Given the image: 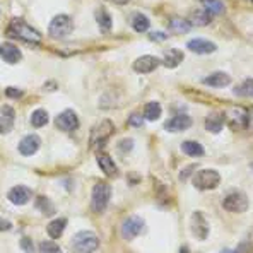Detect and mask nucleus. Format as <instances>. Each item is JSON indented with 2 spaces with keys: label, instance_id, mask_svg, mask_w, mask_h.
Masks as SVG:
<instances>
[{
  "label": "nucleus",
  "instance_id": "obj_1",
  "mask_svg": "<svg viewBox=\"0 0 253 253\" xmlns=\"http://www.w3.org/2000/svg\"><path fill=\"white\" fill-rule=\"evenodd\" d=\"M9 35L28 43H42V35L21 19H12L9 26Z\"/></svg>",
  "mask_w": 253,
  "mask_h": 253
},
{
  "label": "nucleus",
  "instance_id": "obj_2",
  "mask_svg": "<svg viewBox=\"0 0 253 253\" xmlns=\"http://www.w3.org/2000/svg\"><path fill=\"white\" fill-rule=\"evenodd\" d=\"M70 245L76 253H92L99 248V238L92 231H83L74 236Z\"/></svg>",
  "mask_w": 253,
  "mask_h": 253
},
{
  "label": "nucleus",
  "instance_id": "obj_3",
  "mask_svg": "<svg viewBox=\"0 0 253 253\" xmlns=\"http://www.w3.org/2000/svg\"><path fill=\"white\" fill-rule=\"evenodd\" d=\"M111 197V188L105 181H98L92 187V197H91V209L94 212H103L106 209L108 202Z\"/></svg>",
  "mask_w": 253,
  "mask_h": 253
},
{
  "label": "nucleus",
  "instance_id": "obj_4",
  "mask_svg": "<svg viewBox=\"0 0 253 253\" xmlns=\"http://www.w3.org/2000/svg\"><path fill=\"white\" fill-rule=\"evenodd\" d=\"M221 183V174L214 169H202L195 174L193 185L199 190H214Z\"/></svg>",
  "mask_w": 253,
  "mask_h": 253
},
{
  "label": "nucleus",
  "instance_id": "obj_5",
  "mask_svg": "<svg viewBox=\"0 0 253 253\" xmlns=\"http://www.w3.org/2000/svg\"><path fill=\"white\" fill-rule=\"evenodd\" d=\"M222 207L229 212H236V214H240V212L248 211L250 202H248V197L245 195L243 192L234 190V192H229L228 195H226L224 202H222Z\"/></svg>",
  "mask_w": 253,
  "mask_h": 253
},
{
  "label": "nucleus",
  "instance_id": "obj_6",
  "mask_svg": "<svg viewBox=\"0 0 253 253\" xmlns=\"http://www.w3.org/2000/svg\"><path fill=\"white\" fill-rule=\"evenodd\" d=\"M115 132V125L111 120H103L96 128H92L91 132V149H98L110 139V135H113Z\"/></svg>",
  "mask_w": 253,
  "mask_h": 253
},
{
  "label": "nucleus",
  "instance_id": "obj_7",
  "mask_svg": "<svg viewBox=\"0 0 253 253\" xmlns=\"http://www.w3.org/2000/svg\"><path fill=\"white\" fill-rule=\"evenodd\" d=\"M72 29H74L72 19H70L69 16H65V14H60V16L53 17V21L50 22L48 31H50L51 38H63V36L70 35Z\"/></svg>",
  "mask_w": 253,
  "mask_h": 253
},
{
  "label": "nucleus",
  "instance_id": "obj_8",
  "mask_svg": "<svg viewBox=\"0 0 253 253\" xmlns=\"http://www.w3.org/2000/svg\"><path fill=\"white\" fill-rule=\"evenodd\" d=\"M190 229L197 240H206L209 236V222L202 212H193L190 219Z\"/></svg>",
  "mask_w": 253,
  "mask_h": 253
},
{
  "label": "nucleus",
  "instance_id": "obj_9",
  "mask_svg": "<svg viewBox=\"0 0 253 253\" xmlns=\"http://www.w3.org/2000/svg\"><path fill=\"white\" fill-rule=\"evenodd\" d=\"M142 229H144L142 217H139V215H130V217H126L124 221V224H122V236H124L125 240H133V238L142 233Z\"/></svg>",
  "mask_w": 253,
  "mask_h": 253
},
{
  "label": "nucleus",
  "instance_id": "obj_10",
  "mask_svg": "<svg viewBox=\"0 0 253 253\" xmlns=\"http://www.w3.org/2000/svg\"><path fill=\"white\" fill-rule=\"evenodd\" d=\"M55 125H57V128L63 130V132H72V130H76L79 126V118H77V115L72 110H67L62 111L55 118Z\"/></svg>",
  "mask_w": 253,
  "mask_h": 253
},
{
  "label": "nucleus",
  "instance_id": "obj_11",
  "mask_svg": "<svg viewBox=\"0 0 253 253\" xmlns=\"http://www.w3.org/2000/svg\"><path fill=\"white\" fill-rule=\"evenodd\" d=\"M248 120H250V113H248V111L245 110V108H241V106L233 108L231 113H229V117H228L229 126H231L233 130L245 128V126L248 125Z\"/></svg>",
  "mask_w": 253,
  "mask_h": 253
},
{
  "label": "nucleus",
  "instance_id": "obj_12",
  "mask_svg": "<svg viewBox=\"0 0 253 253\" xmlns=\"http://www.w3.org/2000/svg\"><path fill=\"white\" fill-rule=\"evenodd\" d=\"M159 63H161V60H159L158 57H152V55H144V57L137 58V60L133 62L132 69L135 70V72H139V74H149V72H154V70L159 67Z\"/></svg>",
  "mask_w": 253,
  "mask_h": 253
},
{
  "label": "nucleus",
  "instance_id": "obj_13",
  "mask_svg": "<svg viewBox=\"0 0 253 253\" xmlns=\"http://www.w3.org/2000/svg\"><path fill=\"white\" fill-rule=\"evenodd\" d=\"M193 125V120L188 117V115H176V117L169 118L165 124V130L168 132H185L190 126Z\"/></svg>",
  "mask_w": 253,
  "mask_h": 253
},
{
  "label": "nucleus",
  "instance_id": "obj_14",
  "mask_svg": "<svg viewBox=\"0 0 253 253\" xmlns=\"http://www.w3.org/2000/svg\"><path fill=\"white\" fill-rule=\"evenodd\" d=\"M14 120H16L14 108L3 105L0 108V133H9L14 128Z\"/></svg>",
  "mask_w": 253,
  "mask_h": 253
},
{
  "label": "nucleus",
  "instance_id": "obj_15",
  "mask_svg": "<svg viewBox=\"0 0 253 253\" xmlns=\"http://www.w3.org/2000/svg\"><path fill=\"white\" fill-rule=\"evenodd\" d=\"M0 58L7 63H17L22 58L21 50L12 43H2L0 44Z\"/></svg>",
  "mask_w": 253,
  "mask_h": 253
},
{
  "label": "nucleus",
  "instance_id": "obj_16",
  "mask_svg": "<svg viewBox=\"0 0 253 253\" xmlns=\"http://www.w3.org/2000/svg\"><path fill=\"white\" fill-rule=\"evenodd\" d=\"M188 50L193 51V53H199V55H207L215 51V44L209 42V40H204V38H195V40H190L188 42Z\"/></svg>",
  "mask_w": 253,
  "mask_h": 253
},
{
  "label": "nucleus",
  "instance_id": "obj_17",
  "mask_svg": "<svg viewBox=\"0 0 253 253\" xmlns=\"http://www.w3.org/2000/svg\"><path fill=\"white\" fill-rule=\"evenodd\" d=\"M9 200L12 204H16V206H24V204H28V200L31 199V190H29L28 187H22V185H19V187H14L9 190Z\"/></svg>",
  "mask_w": 253,
  "mask_h": 253
},
{
  "label": "nucleus",
  "instance_id": "obj_18",
  "mask_svg": "<svg viewBox=\"0 0 253 253\" xmlns=\"http://www.w3.org/2000/svg\"><path fill=\"white\" fill-rule=\"evenodd\" d=\"M96 159H98L99 168L103 169V173H105L106 176H110V178L117 176V174H118V168H117V165H115L113 159L110 158V154H106V152H98Z\"/></svg>",
  "mask_w": 253,
  "mask_h": 253
},
{
  "label": "nucleus",
  "instance_id": "obj_19",
  "mask_svg": "<svg viewBox=\"0 0 253 253\" xmlns=\"http://www.w3.org/2000/svg\"><path fill=\"white\" fill-rule=\"evenodd\" d=\"M40 144H42V140H40L38 135H35V133L26 135L19 142V152L24 156H33L40 149Z\"/></svg>",
  "mask_w": 253,
  "mask_h": 253
},
{
  "label": "nucleus",
  "instance_id": "obj_20",
  "mask_svg": "<svg viewBox=\"0 0 253 253\" xmlns=\"http://www.w3.org/2000/svg\"><path fill=\"white\" fill-rule=\"evenodd\" d=\"M224 124H226V115L224 113H211L209 117L204 120L206 130H209V132H212V133L221 132Z\"/></svg>",
  "mask_w": 253,
  "mask_h": 253
},
{
  "label": "nucleus",
  "instance_id": "obj_21",
  "mask_svg": "<svg viewBox=\"0 0 253 253\" xmlns=\"http://www.w3.org/2000/svg\"><path fill=\"white\" fill-rule=\"evenodd\" d=\"M202 84L211 85V87H226V85L231 84V77L224 72H214L212 76L202 79Z\"/></svg>",
  "mask_w": 253,
  "mask_h": 253
},
{
  "label": "nucleus",
  "instance_id": "obj_22",
  "mask_svg": "<svg viewBox=\"0 0 253 253\" xmlns=\"http://www.w3.org/2000/svg\"><path fill=\"white\" fill-rule=\"evenodd\" d=\"M185 55L181 50H178V48H171L165 53V58H163V63H165V67H168V69H174V67H178L181 62H183Z\"/></svg>",
  "mask_w": 253,
  "mask_h": 253
},
{
  "label": "nucleus",
  "instance_id": "obj_23",
  "mask_svg": "<svg viewBox=\"0 0 253 253\" xmlns=\"http://www.w3.org/2000/svg\"><path fill=\"white\" fill-rule=\"evenodd\" d=\"M211 21H212V14L207 12L206 9H200V10L192 12L188 22L192 26H207V24H211Z\"/></svg>",
  "mask_w": 253,
  "mask_h": 253
},
{
  "label": "nucleus",
  "instance_id": "obj_24",
  "mask_svg": "<svg viewBox=\"0 0 253 253\" xmlns=\"http://www.w3.org/2000/svg\"><path fill=\"white\" fill-rule=\"evenodd\" d=\"M181 151L187 156H192V158H202L206 152H204V147L200 146L195 140H187V142L181 144Z\"/></svg>",
  "mask_w": 253,
  "mask_h": 253
},
{
  "label": "nucleus",
  "instance_id": "obj_25",
  "mask_svg": "<svg viewBox=\"0 0 253 253\" xmlns=\"http://www.w3.org/2000/svg\"><path fill=\"white\" fill-rule=\"evenodd\" d=\"M65 226H67V219L58 217V219H55V221H51L50 224H48L46 231H48V234H50L51 238H53V240H58V238L62 236L63 229H65Z\"/></svg>",
  "mask_w": 253,
  "mask_h": 253
},
{
  "label": "nucleus",
  "instance_id": "obj_26",
  "mask_svg": "<svg viewBox=\"0 0 253 253\" xmlns=\"http://www.w3.org/2000/svg\"><path fill=\"white\" fill-rule=\"evenodd\" d=\"M200 2H202L204 9H206L207 12H211L212 16H221L226 10L222 0H200Z\"/></svg>",
  "mask_w": 253,
  "mask_h": 253
},
{
  "label": "nucleus",
  "instance_id": "obj_27",
  "mask_svg": "<svg viewBox=\"0 0 253 253\" xmlns=\"http://www.w3.org/2000/svg\"><path fill=\"white\" fill-rule=\"evenodd\" d=\"M190 28H192V24L183 19V17H173V19L169 21V29L174 33H181V35H185V33L190 31Z\"/></svg>",
  "mask_w": 253,
  "mask_h": 253
},
{
  "label": "nucleus",
  "instance_id": "obj_28",
  "mask_svg": "<svg viewBox=\"0 0 253 253\" xmlns=\"http://www.w3.org/2000/svg\"><path fill=\"white\" fill-rule=\"evenodd\" d=\"M161 117V106L158 105V103H147L146 106H144V118L149 122H156L158 118Z\"/></svg>",
  "mask_w": 253,
  "mask_h": 253
},
{
  "label": "nucleus",
  "instance_id": "obj_29",
  "mask_svg": "<svg viewBox=\"0 0 253 253\" xmlns=\"http://www.w3.org/2000/svg\"><path fill=\"white\" fill-rule=\"evenodd\" d=\"M96 21H98L99 29H101L103 33H108L111 29V17L105 9L96 10Z\"/></svg>",
  "mask_w": 253,
  "mask_h": 253
},
{
  "label": "nucleus",
  "instance_id": "obj_30",
  "mask_svg": "<svg viewBox=\"0 0 253 253\" xmlns=\"http://www.w3.org/2000/svg\"><path fill=\"white\" fill-rule=\"evenodd\" d=\"M234 94L241 98H253V79H247L245 83L234 87Z\"/></svg>",
  "mask_w": 253,
  "mask_h": 253
},
{
  "label": "nucleus",
  "instance_id": "obj_31",
  "mask_svg": "<svg viewBox=\"0 0 253 253\" xmlns=\"http://www.w3.org/2000/svg\"><path fill=\"white\" fill-rule=\"evenodd\" d=\"M48 124V113L44 110H36L35 113L31 115V125L35 128H42Z\"/></svg>",
  "mask_w": 253,
  "mask_h": 253
},
{
  "label": "nucleus",
  "instance_id": "obj_32",
  "mask_svg": "<svg viewBox=\"0 0 253 253\" xmlns=\"http://www.w3.org/2000/svg\"><path fill=\"white\" fill-rule=\"evenodd\" d=\"M132 26L137 33H146L149 29V19L144 14H135L132 19Z\"/></svg>",
  "mask_w": 253,
  "mask_h": 253
},
{
  "label": "nucleus",
  "instance_id": "obj_33",
  "mask_svg": "<svg viewBox=\"0 0 253 253\" xmlns=\"http://www.w3.org/2000/svg\"><path fill=\"white\" fill-rule=\"evenodd\" d=\"M36 209L43 211L44 214H53L55 212L53 204H51V200L46 199V197H38V200H36Z\"/></svg>",
  "mask_w": 253,
  "mask_h": 253
},
{
  "label": "nucleus",
  "instance_id": "obj_34",
  "mask_svg": "<svg viewBox=\"0 0 253 253\" xmlns=\"http://www.w3.org/2000/svg\"><path fill=\"white\" fill-rule=\"evenodd\" d=\"M40 253H62V248L55 241H42Z\"/></svg>",
  "mask_w": 253,
  "mask_h": 253
},
{
  "label": "nucleus",
  "instance_id": "obj_35",
  "mask_svg": "<svg viewBox=\"0 0 253 253\" xmlns=\"http://www.w3.org/2000/svg\"><path fill=\"white\" fill-rule=\"evenodd\" d=\"M128 125L133 126V128H137V126H142L144 125V115L140 113H132L128 118Z\"/></svg>",
  "mask_w": 253,
  "mask_h": 253
},
{
  "label": "nucleus",
  "instance_id": "obj_36",
  "mask_svg": "<svg viewBox=\"0 0 253 253\" xmlns=\"http://www.w3.org/2000/svg\"><path fill=\"white\" fill-rule=\"evenodd\" d=\"M21 248L26 253H33V252H35V248H33V241L29 240V238H22V240H21Z\"/></svg>",
  "mask_w": 253,
  "mask_h": 253
},
{
  "label": "nucleus",
  "instance_id": "obj_37",
  "mask_svg": "<svg viewBox=\"0 0 253 253\" xmlns=\"http://www.w3.org/2000/svg\"><path fill=\"white\" fill-rule=\"evenodd\" d=\"M149 38H151L152 42H166V40H168V35H166V33H151Z\"/></svg>",
  "mask_w": 253,
  "mask_h": 253
},
{
  "label": "nucleus",
  "instance_id": "obj_38",
  "mask_svg": "<svg viewBox=\"0 0 253 253\" xmlns=\"http://www.w3.org/2000/svg\"><path fill=\"white\" fill-rule=\"evenodd\" d=\"M132 146H133V144H132V140H130V139H126V140H124V142H120V144H118V149H120V151H124V152H128L130 149H132Z\"/></svg>",
  "mask_w": 253,
  "mask_h": 253
},
{
  "label": "nucleus",
  "instance_id": "obj_39",
  "mask_svg": "<svg viewBox=\"0 0 253 253\" xmlns=\"http://www.w3.org/2000/svg\"><path fill=\"white\" fill-rule=\"evenodd\" d=\"M5 94L9 96V98H21V96H22V91H19V89L9 87V89L5 91Z\"/></svg>",
  "mask_w": 253,
  "mask_h": 253
},
{
  "label": "nucleus",
  "instance_id": "obj_40",
  "mask_svg": "<svg viewBox=\"0 0 253 253\" xmlns=\"http://www.w3.org/2000/svg\"><path fill=\"white\" fill-rule=\"evenodd\" d=\"M195 168H197V166H188V168H187V169H185V171H183V173H181V174H180V178H181V180H187L188 173H192V171H193V169H195Z\"/></svg>",
  "mask_w": 253,
  "mask_h": 253
},
{
  "label": "nucleus",
  "instance_id": "obj_41",
  "mask_svg": "<svg viewBox=\"0 0 253 253\" xmlns=\"http://www.w3.org/2000/svg\"><path fill=\"white\" fill-rule=\"evenodd\" d=\"M12 226H10V222L9 221H0V231H7V229H10Z\"/></svg>",
  "mask_w": 253,
  "mask_h": 253
},
{
  "label": "nucleus",
  "instance_id": "obj_42",
  "mask_svg": "<svg viewBox=\"0 0 253 253\" xmlns=\"http://www.w3.org/2000/svg\"><path fill=\"white\" fill-rule=\"evenodd\" d=\"M108 2H111V3H117V5H126V3H128L130 0H108Z\"/></svg>",
  "mask_w": 253,
  "mask_h": 253
},
{
  "label": "nucleus",
  "instance_id": "obj_43",
  "mask_svg": "<svg viewBox=\"0 0 253 253\" xmlns=\"http://www.w3.org/2000/svg\"><path fill=\"white\" fill-rule=\"evenodd\" d=\"M178 253H188V248L187 247H181V250L178 252Z\"/></svg>",
  "mask_w": 253,
  "mask_h": 253
},
{
  "label": "nucleus",
  "instance_id": "obj_44",
  "mask_svg": "<svg viewBox=\"0 0 253 253\" xmlns=\"http://www.w3.org/2000/svg\"><path fill=\"white\" fill-rule=\"evenodd\" d=\"M250 2H252V3H253V0H250Z\"/></svg>",
  "mask_w": 253,
  "mask_h": 253
},
{
  "label": "nucleus",
  "instance_id": "obj_45",
  "mask_svg": "<svg viewBox=\"0 0 253 253\" xmlns=\"http://www.w3.org/2000/svg\"><path fill=\"white\" fill-rule=\"evenodd\" d=\"M252 169H253V165H252Z\"/></svg>",
  "mask_w": 253,
  "mask_h": 253
}]
</instances>
